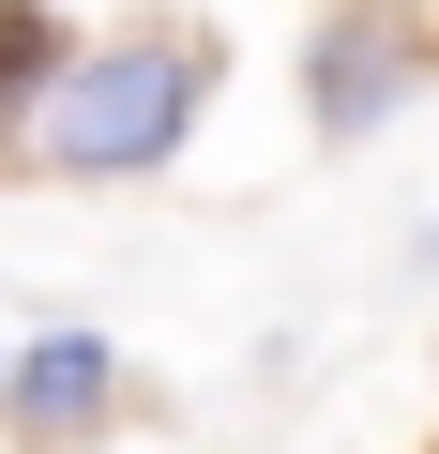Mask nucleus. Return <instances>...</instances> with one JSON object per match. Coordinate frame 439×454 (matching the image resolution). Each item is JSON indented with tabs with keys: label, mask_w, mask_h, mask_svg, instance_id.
I'll return each mask as SVG.
<instances>
[{
	"label": "nucleus",
	"mask_w": 439,
	"mask_h": 454,
	"mask_svg": "<svg viewBox=\"0 0 439 454\" xmlns=\"http://www.w3.org/2000/svg\"><path fill=\"white\" fill-rule=\"evenodd\" d=\"M409 76H424L409 16H394V0H349V16L318 31V61H303V106H318V137H364V121H379Z\"/></svg>",
	"instance_id": "f03ea898"
},
{
	"label": "nucleus",
	"mask_w": 439,
	"mask_h": 454,
	"mask_svg": "<svg viewBox=\"0 0 439 454\" xmlns=\"http://www.w3.org/2000/svg\"><path fill=\"white\" fill-rule=\"evenodd\" d=\"M0 379H16V364H0Z\"/></svg>",
	"instance_id": "20e7f679"
},
{
	"label": "nucleus",
	"mask_w": 439,
	"mask_h": 454,
	"mask_svg": "<svg viewBox=\"0 0 439 454\" xmlns=\"http://www.w3.org/2000/svg\"><path fill=\"white\" fill-rule=\"evenodd\" d=\"M212 106V46L197 31H137V46H76L31 91V167L61 182H137L182 152V121Z\"/></svg>",
	"instance_id": "f257e3e1"
},
{
	"label": "nucleus",
	"mask_w": 439,
	"mask_h": 454,
	"mask_svg": "<svg viewBox=\"0 0 439 454\" xmlns=\"http://www.w3.org/2000/svg\"><path fill=\"white\" fill-rule=\"evenodd\" d=\"M0 424H16V439H91V424H106V348H91V333L16 348V379H0Z\"/></svg>",
	"instance_id": "7ed1b4c3"
}]
</instances>
